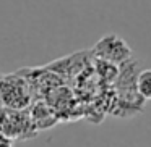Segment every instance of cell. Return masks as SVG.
Wrapping results in <instances>:
<instances>
[{
	"label": "cell",
	"instance_id": "3",
	"mask_svg": "<svg viewBox=\"0 0 151 147\" xmlns=\"http://www.w3.org/2000/svg\"><path fill=\"white\" fill-rule=\"evenodd\" d=\"M135 89L137 94L145 100H151V70H141L137 75V81H135Z\"/></svg>",
	"mask_w": 151,
	"mask_h": 147
},
{
	"label": "cell",
	"instance_id": "1",
	"mask_svg": "<svg viewBox=\"0 0 151 147\" xmlns=\"http://www.w3.org/2000/svg\"><path fill=\"white\" fill-rule=\"evenodd\" d=\"M93 53L96 55V58L109 62L112 65H122L132 60V55H133L128 44L114 33L101 37L93 47Z\"/></svg>",
	"mask_w": 151,
	"mask_h": 147
},
{
	"label": "cell",
	"instance_id": "2",
	"mask_svg": "<svg viewBox=\"0 0 151 147\" xmlns=\"http://www.w3.org/2000/svg\"><path fill=\"white\" fill-rule=\"evenodd\" d=\"M10 110H23L29 105V92L21 79L0 78V105Z\"/></svg>",
	"mask_w": 151,
	"mask_h": 147
},
{
	"label": "cell",
	"instance_id": "4",
	"mask_svg": "<svg viewBox=\"0 0 151 147\" xmlns=\"http://www.w3.org/2000/svg\"><path fill=\"white\" fill-rule=\"evenodd\" d=\"M0 147H13V139L5 136L4 133H0Z\"/></svg>",
	"mask_w": 151,
	"mask_h": 147
}]
</instances>
